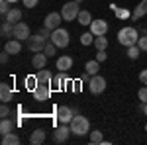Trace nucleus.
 Segmentation results:
<instances>
[{"label": "nucleus", "instance_id": "5", "mask_svg": "<svg viewBox=\"0 0 147 145\" xmlns=\"http://www.w3.org/2000/svg\"><path fill=\"white\" fill-rule=\"evenodd\" d=\"M45 45H47V37H43L41 34L30 35V39H28V49L32 53H41L45 49Z\"/></svg>", "mask_w": 147, "mask_h": 145}, {"label": "nucleus", "instance_id": "18", "mask_svg": "<svg viewBox=\"0 0 147 145\" xmlns=\"http://www.w3.org/2000/svg\"><path fill=\"white\" fill-rule=\"evenodd\" d=\"M12 96H14V92H12L10 84L2 82V84H0V100H2V102H10Z\"/></svg>", "mask_w": 147, "mask_h": 145}, {"label": "nucleus", "instance_id": "30", "mask_svg": "<svg viewBox=\"0 0 147 145\" xmlns=\"http://www.w3.org/2000/svg\"><path fill=\"white\" fill-rule=\"evenodd\" d=\"M94 37H96V35L92 34V32H86V34L80 35V43L82 45H92L94 43Z\"/></svg>", "mask_w": 147, "mask_h": 145}, {"label": "nucleus", "instance_id": "36", "mask_svg": "<svg viewBox=\"0 0 147 145\" xmlns=\"http://www.w3.org/2000/svg\"><path fill=\"white\" fill-rule=\"evenodd\" d=\"M106 59H108V53H106V49H98V51H96V61L104 63Z\"/></svg>", "mask_w": 147, "mask_h": 145}, {"label": "nucleus", "instance_id": "1", "mask_svg": "<svg viewBox=\"0 0 147 145\" xmlns=\"http://www.w3.org/2000/svg\"><path fill=\"white\" fill-rule=\"evenodd\" d=\"M139 37L141 35H139V32H137L134 26H125V28H122L118 32V43L124 45V47H129V45H136Z\"/></svg>", "mask_w": 147, "mask_h": 145}, {"label": "nucleus", "instance_id": "27", "mask_svg": "<svg viewBox=\"0 0 147 145\" xmlns=\"http://www.w3.org/2000/svg\"><path fill=\"white\" fill-rule=\"evenodd\" d=\"M94 47H96V51L98 49H108V37L106 35H98V37H94Z\"/></svg>", "mask_w": 147, "mask_h": 145}, {"label": "nucleus", "instance_id": "34", "mask_svg": "<svg viewBox=\"0 0 147 145\" xmlns=\"http://www.w3.org/2000/svg\"><path fill=\"white\" fill-rule=\"evenodd\" d=\"M10 2H8V0H0V14H2V16H6V14H8V12H10Z\"/></svg>", "mask_w": 147, "mask_h": 145}, {"label": "nucleus", "instance_id": "4", "mask_svg": "<svg viewBox=\"0 0 147 145\" xmlns=\"http://www.w3.org/2000/svg\"><path fill=\"white\" fill-rule=\"evenodd\" d=\"M79 12H80L79 2L71 0V2H67V4H63V8H61V16H63L65 22H73V20H77Z\"/></svg>", "mask_w": 147, "mask_h": 145}, {"label": "nucleus", "instance_id": "46", "mask_svg": "<svg viewBox=\"0 0 147 145\" xmlns=\"http://www.w3.org/2000/svg\"><path fill=\"white\" fill-rule=\"evenodd\" d=\"M145 132H147V125H145Z\"/></svg>", "mask_w": 147, "mask_h": 145}, {"label": "nucleus", "instance_id": "16", "mask_svg": "<svg viewBox=\"0 0 147 145\" xmlns=\"http://www.w3.org/2000/svg\"><path fill=\"white\" fill-rule=\"evenodd\" d=\"M4 20H6V22H10V24L22 22V10H20V8H10V12L4 16Z\"/></svg>", "mask_w": 147, "mask_h": 145}, {"label": "nucleus", "instance_id": "29", "mask_svg": "<svg viewBox=\"0 0 147 145\" xmlns=\"http://www.w3.org/2000/svg\"><path fill=\"white\" fill-rule=\"evenodd\" d=\"M90 143H92V145L104 143V137H102V132H100V129H94V132H90Z\"/></svg>", "mask_w": 147, "mask_h": 145}, {"label": "nucleus", "instance_id": "9", "mask_svg": "<svg viewBox=\"0 0 147 145\" xmlns=\"http://www.w3.org/2000/svg\"><path fill=\"white\" fill-rule=\"evenodd\" d=\"M71 134H73V132H71V125H69V123H61L55 132H53V139H55L57 143H65Z\"/></svg>", "mask_w": 147, "mask_h": 145}, {"label": "nucleus", "instance_id": "31", "mask_svg": "<svg viewBox=\"0 0 147 145\" xmlns=\"http://www.w3.org/2000/svg\"><path fill=\"white\" fill-rule=\"evenodd\" d=\"M139 53H141V49H139V45H137V43L127 47V57H129V59H137Z\"/></svg>", "mask_w": 147, "mask_h": 145}, {"label": "nucleus", "instance_id": "24", "mask_svg": "<svg viewBox=\"0 0 147 145\" xmlns=\"http://www.w3.org/2000/svg\"><path fill=\"white\" fill-rule=\"evenodd\" d=\"M145 14H147V0H143V2H141V4L136 8V10L131 12V18H134V20H137V18H143Z\"/></svg>", "mask_w": 147, "mask_h": 145}, {"label": "nucleus", "instance_id": "2", "mask_svg": "<svg viewBox=\"0 0 147 145\" xmlns=\"http://www.w3.org/2000/svg\"><path fill=\"white\" fill-rule=\"evenodd\" d=\"M71 132L75 135H86L90 132V122H88V118H84V116H79V114H75V118L71 120Z\"/></svg>", "mask_w": 147, "mask_h": 145}, {"label": "nucleus", "instance_id": "45", "mask_svg": "<svg viewBox=\"0 0 147 145\" xmlns=\"http://www.w3.org/2000/svg\"><path fill=\"white\" fill-rule=\"evenodd\" d=\"M75 2H79V4H80V2H84V0H75Z\"/></svg>", "mask_w": 147, "mask_h": 145}, {"label": "nucleus", "instance_id": "23", "mask_svg": "<svg viewBox=\"0 0 147 145\" xmlns=\"http://www.w3.org/2000/svg\"><path fill=\"white\" fill-rule=\"evenodd\" d=\"M63 86H65V78H63V73L59 71L55 77H53V80H51V88L53 90H61Z\"/></svg>", "mask_w": 147, "mask_h": 145}, {"label": "nucleus", "instance_id": "11", "mask_svg": "<svg viewBox=\"0 0 147 145\" xmlns=\"http://www.w3.org/2000/svg\"><path fill=\"white\" fill-rule=\"evenodd\" d=\"M73 118H75V112L71 110L69 106H59L57 108V120L61 123H71Z\"/></svg>", "mask_w": 147, "mask_h": 145}, {"label": "nucleus", "instance_id": "12", "mask_svg": "<svg viewBox=\"0 0 147 145\" xmlns=\"http://www.w3.org/2000/svg\"><path fill=\"white\" fill-rule=\"evenodd\" d=\"M90 32L96 35V37H98V35H106L108 34V24H106V20H92Z\"/></svg>", "mask_w": 147, "mask_h": 145}, {"label": "nucleus", "instance_id": "3", "mask_svg": "<svg viewBox=\"0 0 147 145\" xmlns=\"http://www.w3.org/2000/svg\"><path fill=\"white\" fill-rule=\"evenodd\" d=\"M51 43H55L59 49H65L69 45V41H71V35H69V32L65 30V28H57V30H53L51 32Z\"/></svg>", "mask_w": 147, "mask_h": 145}, {"label": "nucleus", "instance_id": "40", "mask_svg": "<svg viewBox=\"0 0 147 145\" xmlns=\"http://www.w3.org/2000/svg\"><path fill=\"white\" fill-rule=\"evenodd\" d=\"M8 59H10V53L4 49V51H2V55H0V61H2V65H6V63H8Z\"/></svg>", "mask_w": 147, "mask_h": 145}, {"label": "nucleus", "instance_id": "42", "mask_svg": "<svg viewBox=\"0 0 147 145\" xmlns=\"http://www.w3.org/2000/svg\"><path fill=\"white\" fill-rule=\"evenodd\" d=\"M73 90H75V92H79V90H80V80H77V82L73 84Z\"/></svg>", "mask_w": 147, "mask_h": 145}, {"label": "nucleus", "instance_id": "21", "mask_svg": "<svg viewBox=\"0 0 147 145\" xmlns=\"http://www.w3.org/2000/svg\"><path fill=\"white\" fill-rule=\"evenodd\" d=\"M84 71H86V75H98V71H100V61H96V59H92V61H86V65H84Z\"/></svg>", "mask_w": 147, "mask_h": 145}, {"label": "nucleus", "instance_id": "41", "mask_svg": "<svg viewBox=\"0 0 147 145\" xmlns=\"http://www.w3.org/2000/svg\"><path fill=\"white\" fill-rule=\"evenodd\" d=\"M139 80H141V84H145V86H147V69L139 73Z\"/></svg>", "mask_w": 147, "mask_h": 145}, {"label": "nucleus", "instance_id": "25", "mask_svg": "<svg viewBox=\"0 0 147 145\" xmlns=\"http://www.w3.org/2000/svg\"><path fill=\"white\" fill-rule=\"evenodd\" d=\"M0 34L4 35V37H10V35H14V24L10 22H2V26H0Z\"/></svg>", "mask_w": 147, "mask_h": 145}, {"label": "nucleus", "instance_id": "38", "mask_svg": "<svg viewBox=\"0 0 147 145\" xmlns=\"http://www.w3.org/2000/svg\"><path fill=\"white\" fill-rule=\"evenodd\" d=\"M0 116L2 118H8L10 116V108L6 106V102H2V106H0Z\"/></svg>", "mask_w": 147, "mask_h": 145}, {"label": "nucleus", "instance_id": "10", "mask_svg": "<svg viewBox=\"0 0 147 145\" xmlns=\"http://www.w3.org/2000/svg\"><path fill=\"white\" fill-rule=\"evenodd\" d=\"M63 22V16L59 14V12H51V14H47L45 16V20H43V26H45L47 30H57V28H61L59 24Z\"/></svg>", "mask_w": 147, "mask_h": 145}, {"label": "nucleus", "instance_id": "22", "mask_svg": "<svg viewBox=\"0 0 147 145\" xmlns=\"http://www.w3.org/2000/svg\"><path fill=\"white\" fill-rule=\"evenodd\" d=\"M77 22L80 24V26H90L92 24V16L88 10H80L79 16H77Z\"/></svg>", "mask_w": 147, "mask_h": 145}, {"label": "nucleus", "instance_id": "15", "mask_svg": "<svg viewBox=\"0 0 147 145\" xmlns=\"http://www.w3.org/2000/svg\"><path fill=\"white\" fill-rule=\"evenodd\" d=\"M47 59H49V57H47L43 51H41V53H35L34 59H32V65H34V69H37V71H39V69H45V67H47Z\"/></svg>", "mask_w": 147, "mask_h": 145}, {"label": "nucleus", "instance_id": "17", "mask_svg": "<svg viewBox=\"0 0 147 145\" xmlns=\"http://www.w3.org/2000/svg\"><path fill=\"white\" fill-rule=\"evenodd\" d=\"M35 77H37V80H39V82L51 84V80H53V77H55V75H51V71H47V67H45V69H39V71L35 73Z\"/></svg>", "mask_w": 147, "mask_h": 145}, {"label": "nucleus", "instance_id": "37", "mask_svg": "<svg viewBox=\"0 0 147 145\" xmlns=\"http://www.w3.org/2000/svg\"><path fill=\"white\" fill-rule=\"evenodd\" d=\"M137 45H139V49H141V51H147V34L141 35V37L137 39Z\"/></svg>", "mask_w": 147, "mask_h": 145}, {"label": "nucleus", "instance_id": "6", "mask_svg": "<svg viewBox=\"0 0 147 145\" xmlns=\"http://www.w3.org/2000/svg\"><path fill=\"white\" fill-rule=\"evenodd\" d=\"M51 84H45V82H39L34 90V100L37 102H47L49 100V96H51Z\"/></svg>", "mask_w": 147, "mask_h": 145}, {"label": "nucleus", "instance_id": "33", "mask_svg": "<svg viewBox=\"0 0 147 145\" xmlns=\"http://www.w3.org/2000/svg\"><path fill=\"white\" fill-rule=\"evenodd\" d=\"M110 6H112V10L116 12L118 18H129V16H131V14H129L127 10H124V8H116V4H110Z\"/></svg>", "mask_w": 147, "mask_h": 145}, {"label": "nucleus", "instance_id": "39", "mask_svg": "<svg viewBox=\"0 0 147 145\" xmlns=\"http://www.w3.org/2000/svg\"><path fill=\"white\" fill-rule=\"evenodd\" d=\"M22 2H24V6H26V8H35L39 0H22Z\"/></svg>", "mask_w": 147, "mask_h": 145}, {"label": "nucleus", "instance_id": "44", "mask_svg": "<svg viewBox=\"0 0 147 145\" xmlns=\"http://www.w3.org/2000/svg\"><path fill=\"white\" fill-rule=\"evenodd\" d=\"M8 2H10V4H14V2H18V0H8Z\"/></svg>", "mask_w": 147, "mask_h": 145}, {"label": "nucleus", "instance_id": "14", "mask_svg": "<svg viewBox=\"0 0 147 145\" xmlns=\"http://www.w3.org/2000/svg\"><path fill=\"white\" fill-rule=\"evenodd\" d=\"M4 49L10 53V55H18L20 51H22V41L20 39H10V41H6V45H4Z\"/></svg>", "mask_w": 147, "mask_h": 145}, {"label": "nucleus", "instance_id": "26", "mask_svg": "<svg viewBox=\"0 0 147 145\" xmlns=\"http://www.w3.org/2000/svg\"><path fill=\"white\" fill-rule=\"evenodd\" d=\"M2 143H4V145H18V143H20V137L10 132V134L2 135Z\"/></svg>", "mask_w": 147, "mask_h": 145}, {"label": "nucleus", "instance_id": "13", "mask_svg": "<svg viewBox=\"0 0 147 145\" xmlns=\"http://www.w3.org/2000/svg\"><path fill=\"white\" fill-rule=\"evenodd\" d=\"M55 67L59 69V71H69V69H73V57L71 55H61L57 59Z\"/></svg>", "mask_w": 147, "mask_h": 145}, {"label": "nucleus", "instance_id": "8", "mask_svg": "<svg viewBox=\"0 0 147 145\" xmlns=\"http://www.w3.org/2000/svg\"><path fill=\"white\" fill-rule=\"evenodd\" d=\"M88 88H90L92 94H102L106 90V78L100 77V75H92L90 82H88Z\"/></svg>", "mask_w": 147, "mask_h": 145}, {"label": "nucleus", "instance_id": "35", "mask_svg": "<svg viewBox=\"0 0 147 145\" xmlns=\"http://www.w3.org/2000/svg\"><path fill=\"white\" fill-rule=\"evenodd\" d=\"M137 98H139V100L143 102V104L147 102V86H145V84H143V86L139 88V92H137Z\"/></svg>", "mask_w": 147, "mask_h": 145}, {"label": "nucleus", "instance_id": "20", "mask_svg": "<svg viewBox=\"0 0 147 145\" xmlns=\"http://www.w3.org/2000/svg\"><path fill=\"white\" fill-rule=\"evenodd\" d=\"M14 127H16V123L12 122L10 118H2V122H0V134H2V135L14 132Z\"/></svg>", "mask_w": 147, "mask_h": 145}, {"label": "nucleus", "instance_id": "19", "mask_svg": "<svg viewBox=\"0 0 147 145\" xmlns=\"http://www.w3.org/2000/svg\"><path fill=\"white\" fill-rule=\"evenodd\" d=\"M43 141H45V132H43V129L32 132V135H30V143L32 145H41Z\"/></svg>", "mask_w": 147, "mask_h": 145}, {"label": "nucleus", "instance_id": "28", "mask_svg": "<svg viewBox=\"0 0 147 145\" xmlns=\"http://www.w3.org/2000/svg\"><path fill=\"white\" fill-rule=\"evenodd\" d=\"M24 84H26V88H28V90H32V92H34L35 86L39 84V80H37V77H35V75H30V77H26Z\"/></svg>", "mask_w": 147, "mask_h": 145}, {"label": "nucleus", "instance_id": "7", "mask_svg": "<svg viewBox=\"0 0 147 145\" xmlns=\"http://www.w3.org/2000/svg\"><path fill=\"white\" fill-rule=\"evenodd\" d=\"M30 35H32V30H30V26H28L26 22L14 24V37H16V39H20V41H28Z\"/></svg>", "mask_w": 147, "mask_h": 145}, {"label": "nucleus", "instance_id": "32", "mask_svg": "<svg viewBox=\"0 0 147 145\" xmlns=\"http://www.w3.org/2000/svg\"><path fill=\"white\" fill-rule=\"evenodd\" d=\"M57 49H59V47H57L55 43H47V45H45V49H43V53H45V55L49 57V59H51V57H55Z\"/></svg>", "mask_w": 147, "mask_h": 145}, {"label": "nucleus", "instance_id": "43", "mask_svg": "<svg viewBox=\"0 0 147 145\" xmlns=\"http://www.w3.org/2000/svg\"><path fill=\"white\" fill-rule=\"evenodd\" d=\"M141 110H143V114H145V116H147V102H145V104L141 102Z\"/></svg>", "mask_w": 147, "mask_h": 145}]
</instances>
